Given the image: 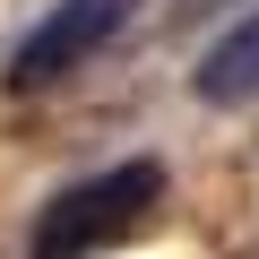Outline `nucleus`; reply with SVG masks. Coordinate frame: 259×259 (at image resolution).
Wrapping results in <instances>:
<instances>
[{"instance_id":"nucleus-2","label":"nucleus","mask_w":259,"mask_h":259,"mask_svg":"<svg viewBox=\"0 0 259 259\" xmlns=\"http://www.w3.org/2000/svg\"><path fill=\"white\" fill-rule=\"evenodd\" d=\"M130 18H139V0H52V9L26 26V44L9 52V95H44V87L78 78Z\"/></svg>"},{"instance_id":"nucleus-3","label":"nucleus","mask_w":259,"mask_h":259,"mask_svg":"<svg viewBox=\"0 0 259 259\" xmlns=\"http://www.w3.org/2000/svg\"><path fill=\"white\" fill-rule=\"evenodd\" d=\"M190 95H199V104H216V112H242V104H259V9H250L242 26H225V35L199 52V69H190Z\"/></svg>"},{"instance_id":"nucleus-1","label":"nucleus","mask_w":259,"mask_h":259,"mask_svg":"<svg viewBox=\"0 0 259 259\" xmlns=\"http://www.w3.org/2000/svg\"><path fill=\"white\" fill-rule=\"evenodd\" d=\"M156 207H164V164H147V156L139 164H112V173H87L61 199H44L26 259H95V250H112L130 233H147Z\"/></svg>"}]
</instances>
